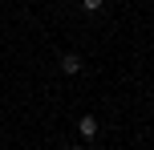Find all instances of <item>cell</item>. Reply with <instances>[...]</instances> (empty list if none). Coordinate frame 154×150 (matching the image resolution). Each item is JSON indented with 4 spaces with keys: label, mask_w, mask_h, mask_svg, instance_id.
I'll use <instances>...</instances> for the list:
<instances>
[{
    "label": "cell",
    "mask_w": 154,
    "mask_h": 150,
    "mask_svg": "<svg viewBox=\"0 0 154 150\" xmlns=\"http://www.w3.org/2000/svg\"><path fill=\"white\" fill-rule=\"evenodd\" d=\"M61 73H65V77L81 73V57H77V53H61Z\"/></svg>",
    "instance_id": "obj_1"
},
{
    "label": "cell",
    "mask_w": 154,
    "mask_h": 150,
    "mask_svg": "<svg viewBox=\"0 0 154 150\" xmlns=\"http://www.w3.org/2000/svg\"><path fill=\"white\" fill-rule=\"evenodd\" d=\"M77 134H81V138H97V118H93V114H85V118L77 122Z\"/></svg>",
    "instance_id": "obj_2"
},
{
    "label": "cell",
    "mask_w": 154,
    "mask_h": 150,
    "mask_svg": "<svg viewBox=\"0 0 154 150\" xmlns=\"http://www.w3.org/2000/svg\"><path fill=\"white\" fill-rule=\"evenodd\" d=\"M81 4L89 8V12H97V8H101V0H81Z\"/></svg>",
    "instance_id": "obj_3"
},
{
    "label": "cell",
    "mask_w": 154,
    "mask_h": 150,
    "mask_svg": "<svg viewBox=\"0 0 154 150\" xmlns=\"http://www.w3.org/2000/svg\"><path fill=\"white\" fill-rule=\"evenodd\" d=\"M69 150H81V146H69Z\"/></svg>",
    "instance_id": "obj_4"
}]
</instances>
